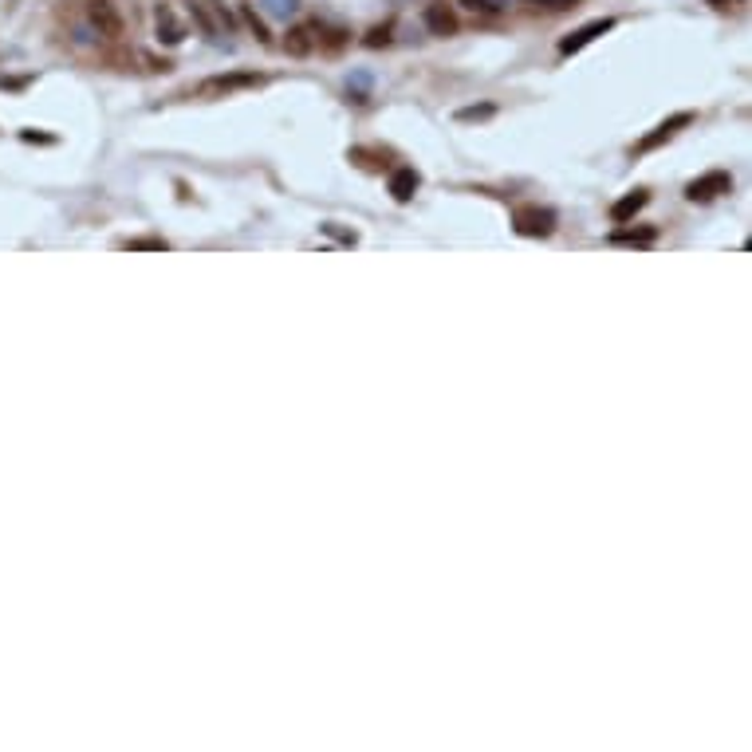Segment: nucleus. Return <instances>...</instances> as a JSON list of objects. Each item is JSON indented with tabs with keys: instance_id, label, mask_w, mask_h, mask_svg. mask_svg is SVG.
<instances>
[{
	"instance_id": "obj_1",
	"label": "nucleus",
	"mask_w": 752,
	"mask_h": 752,
	"mask_svg": "<svg viewBox=\"0 0 752 752\" xmlns=\"http://www.w3.org/2000/svg\"><path fill=\"white\" fill-rule=\"evenodd\" d=\"M512 229L520 236H551L556 233V213L540 209V205H520V209L512 213Z\"/></svg>"
},
{
	"instance_id": "obj_2",
	"label": "nucleus",
	"mask_w": 752,
	"mask_h": 752,
	"mask_svg": "<svg viewBox=\"0 0 752 752\" xmlns=\"http://www.w3.org/2000/svg\"><path fill=\"white\" fill-rule=\"evenodd\" d=\"M721 193H733V174H725V170H709V174H701L686 185L689 201H714V197H721Z\"/></svg>"
},
{
	"instance_id": "obj_3",
	"label": "nucleus",
	"mask_w": 752,
	"mask_h": 752,
	"mask_svg": "<svg viewBox=\"0 0 752 752\" xmlns=\"http://www.w3.org/2000/svg\"><path fill=\"white\" fill-rule=\"evenodd\" d=\"M87 20H91V28L98 36H107V39L123 36V16H118V8L111 0H87Z\"/></svg>"
},
{
	"instance_id": "obj_4",
	"label": "nucleus",
	"mask_w": 752,
	"mask_h": 752,
	"mask_svg": "<svg viewBox=\"0 0 752 752\" xmlns=\"http://www.w3.org/2000/svg\"><path fill=\"white\" fill-rule=\"evenodd\" d=\"M264 79L256 75V72H233V75H213V79H205L197 91L201 95H229V91H241V87H261Z\"/></svg>"
},
{
	"instance_id": "obj_5",
	"label": "nucleus",
	"mask_w": 752,
	"mask_h": 752,
	"mask_svg": "<svg viewBox=\"0 0 752 752\" xmlns=\"http://www.w3.org/2000/svg\"><path fill=\"white\" fill-rule=\"evenodd\" d=\"M611 28H615V20H611V16L591 20V24H583L579 32H571L568 39H560V52H563V56H576V52H583V47L591 44V39H599L602 32H611Z\"/></svg>"
},
{
	"instance_id": "obj_6",
	"label": "nucleus",
	"mask_w": 752,
	"mask_h": 752,
	"mask_svg": "<svg viewBox=\"0 0 752 752\" xmlns=\"http://www.w3.org/2000/svg\"><path fill=\"white\" fill-rule=\"evenodd\" d=\"M689 123H694V115H674V118H666L662 126H654V134H646V138H642V142L635 146V150H638V154L658 150L662 142H670V138H674V134L681 131V126H689Z\"/></svg>"
},
{
	"instance_id": "obj_7",
	"label": "nucleus",
	"mask_w": 752,
	"mask_h": 752,
	"mask_svg": "<svg viewBox=\"0 0 752 752\" xmlns=\"http://www.w3.org/2000/svg\"><path fill=\"white\" fill-rule=\"evenodd\" d=\"M315 28H320V24H295V28H288V36H284V52H288V56H312L315 44H320Z\"/></svg>"
},
{
	"instance_id": "obj_8",
	"label": "nucleus",
	"mask_w": 752,
	"mask_h": 752,
	"mask_svg": "<svg viewBox=\"0 0 752 752\" xmlns=\"http://www.w3.org/2000/svg\"><path fill=\"white\" fill-rule=\"evenodd\" d=\"M425 28H430L433 36H453L457 32V16L445 4H425Z\"/></svg>"
},
{
	"instance_id": "obj_9",
	"label": "nucleus",
	"mask_w": 752,
	"mask_h": 752,
	"mask_svg": "<svg viewBox=\"0 0 752 752\" xmlns=\"http://www.w3.org/2000/svg\"><path fill=\"white\" fill-rule=\"evenodd\" d=\"M418 185H422V177H418V170H410V166H402V170L390 174V197L394 201H410Z\"/></svg>"
},
{
	"instance_id": "obj_10",
	"label": "nucleus",
	"mask_w": 752,
	"mask_h": 752,
	"mask_svg": "<svg viewBox=\"0 0 752 752\" xmlns=\"http://www.w3.org/2000/svg\"><path fill=\"white\" fill-rule=\"evenodd\" d=\"M650 201V193L646 190H635V193H627V197H619L615 205H611V221H619V225H627L630 217H635L642 205Z\"/></svg>"
},
{
	"instance_id": "obj_11",
	"label": "nucleus",
	"mask_w": 752,
	"mask_h": 752,
	"mask_svg": "<svg viewBox=\"0 0 752 752\" xmlns=\"http://www.w3.org/2000/svg\"><path fill=\"white\" fill-rule=\"evenodd\" d=\"M158 39H166V44H182L185 39V24L174 16V8H158Z\"/></svg>"
},
{
	"instance_id": "obj_12",
	"label": "nucleus",
	"mask_w": 752,
	"mask_h": 752,
	"mask_svg": "<svg viewBox=\"0 0 752 752\" xmlns=\"http://www.w3.org/2000/svg\"><path fill=\"white\" fill-rule=\"evenodd\" d=\"M658 236V229L650 225V229H619L611 233V244H650Z\"/></svg>"
},
{
	"instance_id": "obj_13",
	"label": "nucleus",
	"mask_w": 752,
	"mask_h": 752,
	"mask_svg": "<svg viewBox=\"0 0 752 752\" xmlns=\"http://www.w3.org/2000/svg\"><path fill=\"white\" fill-rule=\"evenodd\" d=\"M193 20L201 24V32H205V36H213V39H221V36H225V24H217V16L209 13V4H193Z\"/></svg>"
},
{
	"instance_id": "obj_14",
	"label": "nucleus",
	"mask_w": 752,
	"mask_h": 752,
	"mask_svg": "<svg viewBox=\"0 0 752 752\" xmlns=\"http://www.w3.org/2000/svg\"><path fill=\"white\" fill-rule=\"evenodd\" d=\"M264 8H269L272 16L288 20V16H295V8H300V0H264Z\"/></svg>"
},
{
	"instance_id": "obj_15",
	"label": "nucleus",
	"mask_w": 752,
	"mask_h": 752,
	"mask_svg": "<svg viewBox=\"0 0 752 752\" xmlns=\"http://www.w3.org/2000/svg\"><path fill=\"white\" fill-rule=\"evenodd\" d=\"M457 4H465L469 13H484V16H497L500 13L497 0H457Z\"/></svg>"
},
{
	"instance_id": "obj_16",
	"label": "nucleus",
	"mask_w": 752,
	"mask_h": 752,
	"mask_svg": "<svg viewBox=\"0 0 752 752\" xmlns=\"http://www.w3.org/2000/svg\"><path fill=\"white\" fill-rule=\"evenodd\" d=\"M244 20H249V28H252V32H256V39H261V44H272L269 28H264L261 20H256V13H252V8H244Z\"/></svg>"
},
{
	"instance_id": "obj_17",
	"label": "nucleus",
	"mask_w": 752,
	"mask_h": 752,
	"mask_svg": "<svg viewBox=\"0 0 752 752\" xmlns=\"http://www.w3.org/2000/svg\"><path fill=\"white\" fill-rule=\"evenodd\" d=\"M492 115V103H484V107H465V111H457L461 123H473V118H489Z\"/></svg>"
},
{
	"instance_id": "obj_18",
	"label": "nucleus",
	"mask_w": 752,
	"mask_h": 752,
	"mask_svg": "<svg viewBox=\"0 0 752 752\" xmlns=\"http://www.w3.org/2000/svg\"><path fill=\"white\" fill-rule=\"evenodd\" d=\"M367 44H371V47H382V44H390V28H371Z\"/></svg>"
},
{
	"instance_id": "obj_19",
	"label": "nucleus",
	"mask_w": 752,
	"mask_h": 752,
	"mask_svg": "<svg viewBox=\"0 0 752 752\" xmlns=\"http://www.w3.org/2000/svg\"><path fill=\"white\" fill-rule=\"evenodd\" d=\"M543 4H548V8H571L576 0H543Z\"/></svg>"
},
{
	"instance_id": "obj_20",
	"label": "nucleus",
	"mask_w": 752,
	"mask_h": 752,
	"mask_svg": "<svg viewBox=\"0 0 752 752\" xmlns=\"http://www.w3.org/2000/svg\"><path fill=\"white\" fill-rule=\"evenodd\" d=\"M714 4H721V0H714Z\"/></svg>"
}]
</instances>
